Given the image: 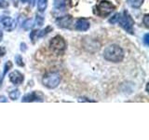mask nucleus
I'll return each instance as SVG.
<instances>
[{"instance_id": "obj_6", "label": "nucleus", "mask_w": 149, "mask_h": 140, "mask_svg": "<svg viewBox=\"0 0 149 140\" xmlns=\"http://www.w3.org/2000/svg\"><path fill=\"white\" fill-rule=\"evenodd\" d=\"M44 101V95L43 93L38 92V91H35L32 92L30 93H27L24 96L22 97V102H25V103H29V102H43Z\"/></svg>"}, {"instance_id": "obj_10", "label": "nucleus", "mask_w": 149, "mask_h": 140, "mask_svg": "<svg viewBox=\"0 0 149 140\" xmlns=\"http://www.w3.org/2000/svg\"><path fill=\"white\" fill-rule=\"evenodd\" d=\"M73 18L70 15H65L63 17H60L56 20V24L58 25V27L61 28H69L72 24Z\"/></svg>"}, {"instance_id": "obj_28", "label": "nucleus", "mask_w": 149, "mask_h": 140, "mask_svg": "<svg viewBox=\"0 0 149 140\" xmlns=\"http://www.w3.org/2000/svg\"><path fill=\"white\" fill-rule=\"evenodd\" d=\"M22 3H30V1H33V0H22Z\"/></svg>"}, {"instance_id": "obj_2", "label": "nucleus", "mask_w": 149, "mask_h": 140, "mask_svg": "<svg viewBox=\"0 0 149 140\" xmlns=\"http://www.w3.org/2000/svg\"><path fill=\"white\" fill-rule=\"evenodd\" d=\"M116 22L119 23V25L122 27L126 32L129 33V34L132 35L134 33V30H133L134 21L127 10H124L121 14L119 13L118 22Z\"/></svg>"}, {"instance_id": "obj_29", "label": "nucleus", "mask_w": 149, "mask_h": 140, "mask_svg": "<svg viewBox=\"0 0 149 140\" xmlns=\"http://www.w3.org/2000/svg\"><path fill=\"white\" fill-rule=\"evenodd\" d=\"M1 83H2V78H0V87H1Z\"/></svg>"}, {"instance_id": "obj_13", "label": "nucleus", "mask_w": 149, "mask_h": 140, "mask_svg": "<svg viewBox=\"0 0 149 140\" xmlns=\"http://www.w3.org/2000/svg\"><path fill=\"white\" fill-rule=\"evenodd\" d=\"M47 7H48V0H37V9L40 12L45 11Z\"/></svg>"}, {"instance_id": "obj_3", "label": "nucleus", "mask_w": 149, "mask_h": 140, "mask_svg": "<svg viewBox=\"0 0 149 140\" xmlns=\"http://www.w3.org/2000/svg\"><path fill=\"white\" fill-rule=\"evenodd\" d=\"M116 9V7L113 3L107 0H102V1L95 7V14L102 18L110 15Z\"/></svg>"}, {"instance_id": "obj_23", "label": "nucleus", "mask_w": 149, "mask_h": 140, "mask_svg": "<svg viewBox=\"0 0 149 140\" xmlns=\"http://www.w3.org/2000/svg\"><path fill=\"white\" fill-rule=\"evenodd\" d=\"M8 6V2H6L5 0H0V8H5Z\"/></svg>"}, {"instance_id": "obj_11", "label": "nucleus", "mask_w": 149, "mask_h": 140, "mask_svg": "<svg viewBox=\"0 0 149 140\" xmlns=\"http://www.w3.org/2000/svg\"><path fill=\"white\" fill-rule=\"evenodd\" d=\"M91 26V22H88L86 19H78L76 22L74 27L78 31H87Z\"/></svg>"}, {"instance_id": "obj_15", "label": "nucleus", "mask_w": 149, "mask_h": 140, "mask_svg": "<svg viewBox=\"0 0 149 140\" xmlns=\"http://www.w3.org/2000/svg\"><path fill=\"white\" fill-rule=\"evenodd\" d=\"M20 91L18 90V89H15V90H12L10 92H9V94H8V96H9V99H11V100H17L19 97H20Z\"/></svg>"}, {"instance_id": "obj_9", "label": "nucleus", "mask_w": 149, "mask_h": 140, "mask_svg": "<svg viewBox=\"0 0 149 140\" xmlns=\"http://www.w3.org/2000/svg\"><path fill=\"white\" fill-rule=\"evenodd\" d=\"M8 77H9V80H10L14 85H21L23 82V79H24L23 75L20 71H18V70L12 71L8 75Z\"/></svg>"}, {"instance_id": "obj_14", "label": "nucleus", "mask_w": 149, "mask_h": 140, "mask_svg": "<svg viewBox=\"0 0 149 140\" xmlns=\"http://www.w3.org/2000/svg\"><path fill=\"white\" fill-rule=\"evenodd\" d=\"M143 1L144 0H127V2L129 3L130 6L134 8H138L141 7Z\"/></svg>"}, {"instance_id": "obj_1", "label": "nucleus", "mask_w": 149, "mask_h": 140, "mask_svg": "<svg viewBox=\"0 0 149 140\" xmlns=\"http://www.w3.org/2000/svg\"><path fill=\"white\" fill-rule=\"evenodd\" d=\"M104 57L109 62L119 63L124 59V50L118 45H110L104 49Z\"/></svg>"}, {"instance_id": "obj_20", "label": "nucleus", "mask_w": 149, "mask_h": 140, "mask_svg": "<svg viewBox=\"0 0 149 140\" xmlns=\"http://www.w3.org/2000/svg\"><path fill=\"white\" fill-rule=\"evenodd\" d=\"M144 25H146V27H149V15L148 14H146L143 17V20Z\"/></svg>"}, {"instance_id": "obj_24", "label": "nucleus", "mask_w": 149, "mask_h": 140, "mask_svg": "<svg viewBox=\"0 0 149 140\" xmlns=\"http://www.w3.org/2000/svg\"><path fill=\"white\" fill-rule=\"evenodd\" d=\"M6 54V49L4 47H0V56H4Z\"/></svg>"}, {"instance_id": "obj_26", "label": "nucleus", "mask_w": 149, "mask_h": 140, "mask_svg": "<svg viewBox=\"0 0 149 140\" xmlns=\"http://www.w3.org/2000/svg\"><path fill=\"white\" fill-rule=\"evenodd\" d=\"M80 101H82V102H84V101H86V102H94V101H92V100L86 99V98H80V99H79V102H80Z\"/></svg>"}, {"instance_id": "obj_4", "label": "nucleus", "mask_w": 149, "mask_h": 140, "mask_svg": "<svg viewBox=\"0 0 149 140\" xmlns=\"http://www.w3.org/2000/svg\"><path fill=\"white\" fill-rule=\"evenodd\" d=\"M49 48L55 54L61 55L66 50V42L62 36H55L49 42Z\"/></svg>"}, {"instance_id": "obj_17", "label": "nucleus", "mask_w": 149, "mask_h": 140, "mask_svg": "<svg viewBox=\"0 0 149 140\" xmlns=\"http://www.w3.org/2000/svg\"><path fill=\"white\" fill-rule=\"evenodd\" d=\"M15 62H16L17 65H19V66H23V65H24L22 57L21 55H16L15 56Z\"/></svg>"}, {"instance_id": "obj_22", "label": "nucleus", "mask_w": 149, "mask_h": 140, "mask_svg": "<svg viewBox=\"0 0 149 140\" xmlns=\"http://www.w3.org/2000/svg\"><path fill=\"white\" fill-rule=\"evenodd\" d=\"M143 43L146 47H148L149 45V35L148 34H146L144 35V37H143Z\"/></svg>"}, {"instance_id": "obj_21", "label": "nucleus", "mask_w": 149, "mask_h": 140, "mask_svg": "<svg viewBox=\"0 0 149 140\" xmlns=\"http://www.w3.org/2000/svg\"><path fill=\"white\" fill-rule=\"evenodd\" d=\"M31 22H32V21L31 20H27L24 23H23V28L24 29H29L30 27H32V24H31Z\"/></svg>"}, {"instance_id": "obj_16", "label": "nucleus", "mask_w": 149, "mask_h": 140, "mask_svg": "<svg viewBox=\"0 0 149 140\" xmlns=\"http://www.w3.org/2000/svg\"><path fill=\"white\" fill-rule=\"evenodd\" d=\"M43 23H44V18L42 17V16H40V15H36L35 24L38 25V26H41V25H43Z\"/></svg>"}, {"instance_id": "obj_7", "label": "nucleus", "mask_w": 149, "mask_h": 140, "mask_svg": "<svg viewBox=\"0 0 149 140\" xmlns=\"http://www.w3.org/2000/svg\"><path fill=\"white\" fill-rule=\"evenodd\" d=\"M0 24L8 32H11L16 27V21L10 17H3L0 19Z\"/></svg>"}, {"instance_id": "obj_8", "label": "nucleus", "mask_w": 149, "mask_h": 140, "mask_svg": "<svg viewBox=\"0 0 149 140\" xmlns=\"http://www.w3.org/2000/svg\"><path fill=\"white\" fill-rule=\"evenodd\" d=\"M53 30V28L51 26H47L45 29H42V30H39V31H33L31 32L30 34V37L31 39L33 40V42H35L36 39H38L40 37H43L45 36L46 35H48L49 32H51Z\"/></svg>"}, {"instance_id": "obj_12", "label": "nucleus", "mask_w": 149, "mask_h": 140, "mask_svg": "<svg viewBox=\"0 0 149 140\" xmlns=\"http://www.w3.org/2000/svg\"><path fill=\"white\" fill-rule=\"evenodd\" d=\"M67 5V0H54V8L58 10H63Z\"/></svg>"}, {"instance_id": "obj_27", "label": "nucleus", "mask_w": 149, "mask_h": 140, "mask_svg": "<svg viewBox=\"0 0 149 140\" xmlns=\"http://www.w3.org/2000/svg\"><path fill=\"white\" fill-rule=\"evenodd\" d=\"M2 38H3V32L0 30V41L2 40Z\"/></svg>"}, {"instance_id": "obj_5", "label": "nucleus", "mask_w": 149, "mask_h": 140, "mask_svg": "<svg viewBox=\"0 0 149 140\" xmlns=\"http://www.w3.org/2000/svg\"><path fill=\"white\" fill-rule=\"evenodd\" d=\"M61 82V75L56 72H49L44 75L42 78L43 85L49 89H54L57 87Z\"/></svg>"}, {"instance_id": "obj_19", "label": "nucleus", "mask_w": 149, "mask_h": 140, "mask_svg": "<svg viewBox=\"0 0 149 140\" xmlns=\"http://www.w3.org/2000/svg\"><path fill=\"white\" fill-rule=\"evenodd\" d=\"M118 15H119V13H116L113 17L109 19V22H110V23H112V24H114V23H116V22H118Z\"/></svg>"}, {"instance_id": "obj_18", "label": "nucleus", "mask_w": 149, "mask_h": 140, "mask_svg": "<svg viewBox=\"0 0 149 140\" xmlns=\"http://www.w3.org/2000/svg\"><path fill=\"white\" fill-rule=\"evenodd\" d=\"M12 67V63L10 62V61H8V62L5 64V66H4V73H3V76H5V75L7 74V72L8 71L9 69H10Z\"/></svg>"}, {"instance_id": "obj_25", "label": "nucleus", "mask_w": 149, "mask_h": 140, "mask_svg": "<svg viewBox=\"0 0 149 140\" xmlns=\"http://www.w3.org/2000/svg\"><path fill=\"white\" fill-rule=\"evenodd\" d=\"M0 102L6 103V102H8V100H7V98L5 97V96H0Z\"/></svg>"}]
</instances>
